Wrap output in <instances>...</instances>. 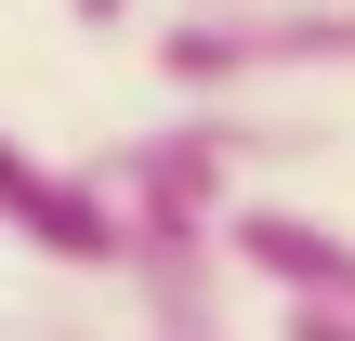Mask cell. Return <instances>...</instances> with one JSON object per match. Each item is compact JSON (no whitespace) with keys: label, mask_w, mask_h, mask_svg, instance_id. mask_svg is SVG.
Returning a JSON list of instances; mask_svg holds the SVG:
<instances>
[{"label":"cell","mask_w":355,"mask_h":341,"mask_svg":"<svg viewBox=\"0 0 355 341\" xmlns=\"http://www.w3.org/2000/svg\"><path fill=\"white\" fill-rule=\"evenodd\" d=\"M0 223H13L40 263H66V276H105V263H119V197H105L92 171H66V158L13 145V131H0Z\"/></svg>","instance_id":"5b68a950"},{"label":"cell","mask_w":355,"mask_h":341,"mask_svg":"<svg viewBox=\"0 0 355 341\" xmlns=\"http://www.w3.org/2000/svg\"><path fill=\"white\" fill-rule=\"evenodd\" d=\"M66 13H79V26H92V39H105V26H119V13H132V0H66Z\"/></svg>","instance_id":"8992f818"},{"label":"cell","mask_w":355,"mask_h":341,"mask_svg":"<svg viewBox=\"0 0 355 341\" xmlns=\"http://www.w3.org/2000/svg\"><path fill=\"white\" fill-rule=\"evenodd\" d=\"M119 289H132V315L171 341H211L224 315H237V263H224V223H119V263H105Z\"/></svg>","instance_id":"277c9868"},{"label":"cell","mask_w":355,"mask_h":341,"mask_svg":"<svg viewBox=\"0 0 355 341\" xmlns=\"http://www.w3.org/2000/svg\"><path fill=\"white\" fill-rule=\"evenodd\" d=\"M224 263L277 289V329L290 341H355V237L316 210H277V197H237L224 210Z\"/></svg>","instance_id":"7a4b0ae2"},{"label":"cell","mask_w":355,"mask_h":341,"mask_svg":"<svg viewBox=\"0 0 355 341\" xmlns=\"http://www.w3.org/2000/svg\"><path fill=\"white\" fill-rule=\"evenodd\" d=\"M171 92H303L355 79V0H184L158 26Z\"/></svg>","instance_id":"6da1fadb"},{"label":"cell","mask_w":355,"mask_h":341,"mask_svg":"<svg viewBox=\"0 0 355 341\" xmlns=\"http://www.w3.org/2000/svg\"><path fill=\"white\" fill-rule=\"evenodd\" d=\"M92 184L119 197V223H224L237 197H250V171L211 145V118L184 105V118H158V131H132V145H105L92 158Z\"/></svg>","instance_id":"3957f363"}]
</instances>
